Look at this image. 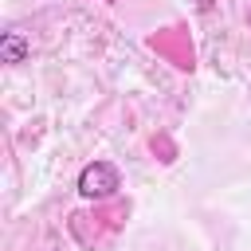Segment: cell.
Segmentation results:
<instances>
[{
    "instance_id": "1",
    "label": "cell",
    "mask_w": 251,
    "mask_h": 251,
    "mask_svg": "<svg viewBox=\"0 0 251 251\" xmlns=\"http://www.w3.org/2000/svg\"><path fill=\"white\" fill-rule=\"evenodd\" d=\"M78 196L82 200H110V196H118V188H122V173H118V165H110V161H90L82 173H78Z\"/></svg>"
},
{
    "instance_id": "2",
    "label": "cell",
    "mask_w": 251,
    "mask_h": 251,
    "mask_svg": "<svg viewBox=\"0 0 251 251\" xmlns=\"http://www.w3.org/2000/svg\"><path fill=\"white\" fill-rule=\"evenodd\" d=\"M27 51H31V43L24 39V31H16V27H8V31L0 35V63H8V67H16V63H24V59H27Z\"/></svg>"
},
{
    "instance_id": "3",
    "label": "cell",
    "mask_w": 251,
    "mask_h": 251,
    "mask_svg": "<svg viewBox=\"0 0 251 251\" xmlns=\"http://www.w3.org/2000/svg\"><path fill=\"white\" fill-rule=\"evenodd\" d=\"M196 8H200V12H212V8H216V0H196Z\"/></svg>"
},
{
    "instance_id": "4",
    "label": "cell",
    "mask_w": 251,
    "mask_h": 251,
    "mask_svg": "<svg viewBox=\"0 0 251 251\" xmlns=\"http://www.w3.org/2000/svg\"><path fill=\"white\" fill-rule=\"evenodd\" d=\"M247 20H251V16H247Z\"/></svg>"
}]
</instances>
